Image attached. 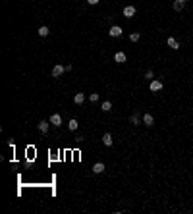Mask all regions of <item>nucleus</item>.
I'll list each match as a JSON object with an SVG mask.
<instances>
[{
	"label": "nucleus",
	"mask_w": 193,
	"mask_h": 214,
	"mask_svg": "<svg viewBox=\"0 0 193 214\" xmlns=\"http://www.w3.org/2000/svg\"><path fill=\"white\" fill-rule=\"evenodd\" d=\"M66 71V66H62V64H56L54 68H52V77H60V75Z\"/></svg>",
	"instance_id": "1"
},
{
	"label": "nucleus",
	"mask_w": 193,
	"mask_h": 214,
	"mask_svg": "<svg viewBox=\"0 0 193 214\" xmlns=\"http://www.w3.org/2000/svg\"><path fill=\"white\" fill-rule=\"evenodd\" d=\"M122 27H120V25H112L110 27V31H108V35H110V37H122Z\"/></svg>",
	"instance_id": "2"
},
{
	"label": "nucleus",
	"mask_w": 193,
	"mask_h": 214,
	"mask_svg": "<svg viewBox=\"0 0 193 214\" xmlns=\"http://www.w3.org/2000/svg\"><path fill=\"white\" fill-rule=\"evenodd\" d=\"M149 87H151V91H153V93H158V91L162 89V81H158V79H153Z\"/></svg>",
	"instance_id": "3"
},
{
	"label": "nucleus",
	"mask_w": 193,
	"mask_h": 214,
	"mask_svg": "<svg viewBox=\"0 0 193 214\" xmlns=\"http://www.w3.org/2000/svg\"><path fill=\"white\" fill-rule=\"evenodd\" d=\"M166 44H168V47H170L172 50H178V48H180V42L176 41L174 37H168V39H166Z\"/></svg>",
	"instance_id": "4"
},
{
	"label": "nucleus",
	"mask_w": 193,
	"mask_h": 214,
	"mask_svg": "<svg viewBox=\"0 0 193 214\" xmlns=\"http://www.w3.org/2000/svg\"><path fill=\"white\" fill-rule=\"evenodd\" d=\"M50 124H52V126H56V127H60V126H62V116H60V114H52V116H50Z\"/></svg>",
	"instance_id": "5"
},
{
	"label": "nucleus",
	"mask_w": 193,
	"mask_h": 214,
	"mask_svg": "<svg viewBox=\"0 0 193 214\" xmlns=\"http://www.w3.org/2000/svg\"><path fill=\"white\" fill-rule=\"evenodd\" d=\"M135 16V6H126L124 8V18H133Z\"/></svg>",
	"instance_id": "6"
},
{
	"label": "nucleus",
	"mask_w": 193,
	"mask_h": 214,
	"mask_svg": "<svg viewBox=\"0 0 193 214\" xmlns=\"http://www.w3.org/2000/svg\"><path fill=\"white\" fill-rule=\"evenodd\" d=\"M114 60H116V62H118V64H124V62H126V60H128V56H126V54H124V52L120 50V52H116V54H114Z\"/></svg>",
	"instance_id": "7"
},
{
	"label": "nucleus",
	"mask_w": 193,
	"mask_h": 214,
	"mask_svg": "<svg viewBox=\"0 0 193 214\" xmlns=\"http://www.w3.org/2000/svg\"><path fill=\"white\" fill-rule=\"evenodd\" d=\"M37 129L41 131V133H48V121H45V120L39 121V124H37Z\"/></svg>",
	"instance_id": "8"
},
{
	"label": "nucleus",
	"mask_w": 193,
	"mask_h": 214,
	"mask_svg": "<svg viewBox=\"0 0 193 214\" xmlns=\"http://www.w3.org/2000/svg\"><path fill=\"white\" fill-rule=\"evenodd\" d=\"M143 124H145V126H149V127H151L153 124H155V118H153L151 114H143Z\"/></svg>",
	"instance_id": "9"
},
{
	"label": "nucleus",
	"mask_w": 193,
	"mask_h": 214,
	"mask_svg": "<svg viewBox=\"0 0 193 214\" xmlns=\"http://www.w3.org/2000/svg\"><path fill=\"white\" fill-rule=\"evenodd\" d=\"M37 33H39V37H48V33H50V29L46 27V25H41Z\"/></svg>",
	"instance_id": "10"
},
{
	"label": "nucleus",
	"mask_w": 193,
	"mask_h": 214,
	"mask_svg": "<svg viewBox=\"0 0 193 214\" xmlns=\"http://www.w3.org/2000/svg\"><path fill=\"white\" fill-rule=\"evenodd\" d=\"M104 172V164L102 162H97L95 166H93V174H102Z\"/></svg>",
	"instance_id": "11"
},
{
	"label": "nucleus",
	"mask_w": 193,
	"mask_h": 214,
	"mask_svg": "<svg viewBox=\"0 0 193 214\" xmlns=\"http://www.w3.org/2000/svg\"><path fill=\"white\" fill-rule=\"evenodd\" d=\"M74 102H75V104H83V102H85V95H83V93H75Z\"/></svg>",
	"instance_id": "12"
},
{
	"label": "nucleus",
	"mask_w": 193,
	"mask_h": 214,
	"mask_svg": "<svg viewBox=\"0 0 193 214\" xmlns=\"http://www.w3.org/2000/svg\"><path fill=\"white\" fill-rule=\"evenodd\" d=\"M184 6H185L184 0H174V10H176V12H182V10H184Z\"/></svg>",
	"instance_id": "13"
},
{
	"label": "nucleus",
	"mask_w": 193,
	"mask_h": 214,
	"mask_svg": "<svg viewBox=\"0 0 193 214\" xmlns=\"http://www.w3.org/2000/svg\"><path fill=\"white\" fill-rule=\"evenodd\" d=\"M68 127H70V131H75L79 127V124H77V120H74V118H72V120L68 121Z\"/></svg>",
	"instance_id": "14"
},
{
	"label": "nucleus",
	"mask_w": 193,
	"mask_h": 214,
	"mask_svg": "<svg viewBox=\"0 0 193 214\" xmlns=\"http://www.w3.org/2000/svg\"><path fill=\"white\" fill-rule=\"evenodd\" d=\"M102 141H104L106 147H110V145H112V135L110 133H104V135H102Z\"/></svg>",
	"instance_id": "15"
},
{
	"label": "nucleus",
	"mask_w": 193,
	"mask_h": 214,
	"mask_svg": "<svg viewBox=\"0 0 193 214\" xmlns=\"http://www.w3.org/2000/svg\"><path fill=\"white\" fill-rule=\"evenodd\" d=\"M101 108H102V110H104V112H110V110H112V102H110V100H104Z\"/></svg>",
	"instance_id": "16"
},
{
	"label": "nucleus",
	"mask_w": 193,
	"mask_h": 214,
	"mask_svg": "<svg viewBox=\"0 0 193 214\" xmlns=\"http://www.w3.org/2000/svg\"><path fill=\"white\" fill-rule=\"evenodd\" d=\"M129 121H131V124H133V126H139V121H141V118H139L137 114H133V116L129 118Z\"/></svg>",
	"instance_id": "17"
},
{
	"label": "nucleus",
	"mask_w": 193,
	"mask_h": 214,
	"mask_svg": "<svg viewBox=\"0 0 193 214\" xmlns=\"http://www.w3.org/2000/svg\"><path fill=\"white\" fill-rule=\"evenodd\" d=\"M139 39H141V35H139V33H131V35H129V41H131V42H137Z\"/></svg>",
	"instance_id": "18"
},
{
	"label": "nucleus",
	"mask_w": 193,
	"mask_h": 214,
	"mask_svg": "<svg viewBox=\"0 0 193 214\" xmlns=\"http://www.w3.org/2000/svg\"><path fill=\"white\" fill-rule=\"evenodd\" d=\"M89 100H91V102H97V100H99V93H91L89 95Z\"/></svg>",
	"instance_id": "19"
},
{
	"label": "nucleus",
	"mask_w": 193,
	"mask_h": 214,
	"mask_svg": "<svg viewBox=\"0 0 193 214\" xmlns=\"http://www.w3.org/2000/svg\"><path fill=\"white\" fill-rule=\"evenodd\" d=\"M145 77H147V79H149V81H153V77H155V73H153V71H151V70H149V71H147V73H145Z\"/></svg>",
	"instance_id": "20"
},
{
	"label": "nucleus",
	"mask_w": 193,
	"mask_h": 214,
	"mask_svg": "<svg viewBox=\"0 0 193 214\" xmlns=\"http://www.w3.org/2000/svg\"><path fill=\"white\" fill-rule=\"evenodd\" d=\"M75 141H77V143H83V141H85V137H83V135H77V137H75Z\"/></svg>",
	"instance_id": "21"
},
{
	"label": "nucleus",
	"mask_w": 193,
	"mask_h": 214,
	"mask_svg": "<svg viewBox=\"0 0 193 214\" xmlns=\"http://www.w3.org/2000/svg\"><path fill=\"white\" fill-rule=\"evenodd\" d=\"M87 2H89V4H91V6H95V4H99V0H87Z\"/></svg>",
	"instance_id": "22"
},
{
	"label": "nucleus",
	"mask_w": 193,
	"mask_h": 214,
	"mask_svg": "<svg viewBox=\"0 0 193 214\" xmlns=\"http://www.w3.org/2000/svg\"><path fill=\"white\" fill-rule=\"evenodd\" d=\"M184 2H187V0H184Z\"/></svg>",
	"instance_id": "23"
},
{
	"label": "nucleus",
	"mask_w": 193,
	"mask_h": 214,
	"mask_svg": "<svg viewBox=\"0 0 193 214\" xmlns=\"http://www.w3.org/2000/svg\"><path fill=\"white\" fill-rule=\"evenodd\" d=\"M191 37H193V33H191Z\"/></svg>",
	"instance_id": "24"
}]
</instances>
